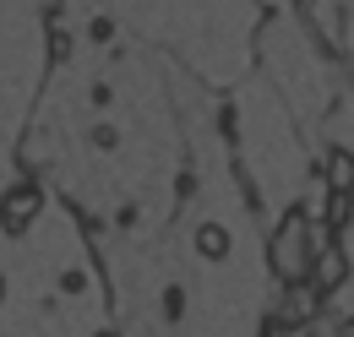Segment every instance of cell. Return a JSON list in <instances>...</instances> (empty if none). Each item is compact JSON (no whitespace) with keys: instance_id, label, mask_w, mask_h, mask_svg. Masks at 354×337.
I'll list each match as a JSON object with an SVG mask.
<instances>
[{"instance_id":"obj_2","label":"cell","mask_w":354,"mask_h":337,"mask_svg":"<svg viewBox=\"0 0 354 337\" xmlns=\"http://www.w3.org/2000/svg\"><path fill=\"white\" fill-rule=\"evenodd\" d=\"M39 212H44V191H39L33 180H22V185H11V191L0 196V229H6V234H22Z\"/></svg>"},{"instance_id":"obj_1","label":"cell","mask_w":354,"mask_h":337,"mask_svg":"<svg viewBox=\"0 0 354 337\" xmlns=\"http://www.w3.org/2000/svg\"><path fill=\"white\" fill-rule=\"evenodd\" d=\"M310 261H316V245H310V218L300 207L283 212V223L272 229V240H267V267L295 289V283H306L310 278Z\"/></svg>"},{"instance_id":"obj_4","label":"cell","mask_w":354,"mask_h":337,"mask_svg":"<svg viewBox=\"0 0 354 337\" xmlns=\"http://www.w3.org/2000/svg\"><path fill=\"white\" fill-rule=\"evenodd\" d=\"M327 191H349L354 196V147H333L327 153Z\"/></svg>"},{"instance_id":"obj_3","label":"cell","mask_w":354,"mask_h":337,"mask_svg":"<svg viewBox=\"0 0 354 337\" xmlns=\"http://www.w3.org/2000/svg\"><path fill=\"white\" fill-rule=\"evenodd\" d=\"M344 278H349V256L338 240H322L316 245V261H310V283H316V294H333V289H344Z\"/></svg>"},{"instance_id":"obj_8","label":"cell","mask_w":354,"mask_h":337,"mask_svg":"<svg viewBox=\"0 0 354 337\" xmlns=\"http://www.w3.org/2000/svg\"><path fill=\"white\" fill-rule=\"evenodd\" d=\"M60 289H66V294H82V289H88V272H60Z\"/></svg>"},{"instance_id":"obj_11","label":"cell","mask_w":354,"mask_h":337,"mask_svg":"<svg viewBox=\"0 0 354 337\" xmlns=\"http://www.w3.org/2000/svg\"><path fill=\"white\" fill-rule=\"evenodd\" d=\"M349 337H354V321H349Z\"/></svg>"},{"instance_id":"obj_6","label":"cell","mask_w":354,"mask_h":337,"mask_svg":"<svg viewBox=\"0 0 354 337\" xmlns=\"http://www.w3.org/2000/svg\"><path fill=\"white\" fill-rule=\"evenodd\" d=\"M164 316H169V321H180V316H185V289H175V283L164 289Z\"/></svg>"},{"instance_id":"obj_10","label":"cell","mask_w":354,"mask_h":337,"mask_svg":"<svg viewBox=\"0 0 354 337\" xmlns=\"http://www.w3.org/2000/svg\"><path fill=\"white\" fill-rule=\"evenodd\" d=\"M0 305H6V278H0Z\"/></svg>"},{"instance_id":"obj_5","label":"cell","mask_w":354,"mask_h":337,"mask_svg":"<svg viewBox=\"0 0 354 337\" xmlns=\"http://www.w3.org/2000/svg\"><path fill=\"white\" fill-rule=\"evenodd\" d=\"M196 256H202V261H223V256H229V229H223V223H202V229H196Z\"/></svg>"},{"instance_id":"obj_7","label":"cell","mask_w":354,"mask_h":337,"mask_svg":"<svg viewBox=\"0 0 354 337\" xmlns=\"http://www.w3.org/2000/svg\"><path fill=\"white\" fill-rule=\"evenodd\" d=\"M66 55H71V33L55 28V33H49V60H66Z\"/></svg>"},{"instance_id":"obj_9","label":"cell","mask_w":354,"mask_h":337,"mask_svg":"<svg viewBox=\"0 0 354 337\" xmlns=\"http://www.w3.org/2000/svg\"><path fill=\"white\" fill-rule=\"evenodd\" d=\"M93 337H120V332H115V327H104V332H93Z\"/></svg>"}]
</instances>
